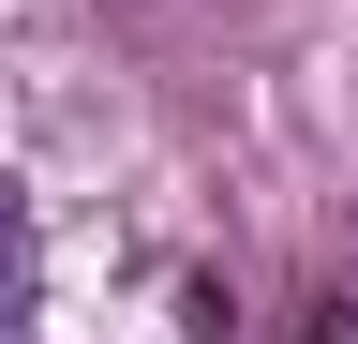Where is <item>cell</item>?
Returning <instances> with one entry per match:
<instances>
[{
    "label": "cell",
    "instance_id": "6da1fadb",
    "mask_svg": "<svg viewBox=\"0 0 358 344\" xmlns=\"http://www.w3.org/2000/svg\"><path fill=\"white\" fill-rule=\"evenodd\" d=\"M30 299H45V254H30V195L0 180V344H30Z\"/></svg>",
    "mask_w": 358,
    "mask_h": 344
},
{
    "label": "cell",
    "instance_id": "7a4b0ae2",
    "mask_svg": "<svg viewBox=\"0 0 358 344\" xmlns=\"http://www.w3.org/2000/svg\"><path fill=\"white\" fill-rule=\"evenodd\" d=\"M313 344H358V299H329V315H313Z\"/></svg>",
    "mask_w": 358,
    "mask_h": 344
}]
</instances>
